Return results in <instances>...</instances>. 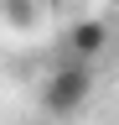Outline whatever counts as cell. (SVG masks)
Instances as JSON below:
<instances>
[{
	"instance_id": "1",
	"label": "cell",
	"mask_w": 119,
	"mask_h": 125,
	"mask_svg": "<svg viewBox=\"0 0 119 125\" xmlns=\"http://www.w3.org/2000/svg\"><path fill=\"white\" fill-rule=\"evenodd\" d=\"M88 94H93V62L88 57H67L41 83V104H47V115H78L88 104Z\"/></svg>"
},
{
	"instance_id": "2",
	"label": "cell",
	"mask_w": 119,
	"mask_h": 125,
	"mask_svg": "<svg viewBox=\"0 0 119 125\" xmlns=\"http://www.w3.org/2000/svg\"><path fill=\"white\" fill-rule=\"evenodd\" d=\"M103 47H109V26H103V21H93V16H88V21H72V31H67V52L72 57H88V62H93Z\"/></svg>"
}]
</instances>
